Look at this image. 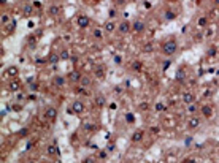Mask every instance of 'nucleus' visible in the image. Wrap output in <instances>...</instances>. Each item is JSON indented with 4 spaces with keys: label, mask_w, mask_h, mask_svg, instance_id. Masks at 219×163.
Segmentation results:
<instances>
[{
    "label": "nucleus",
    "mask_w": 219,
    "mask_h": 163,
    "mask_svg": "<svg viewBox=\"0 0 219 163\" xmlns=\"http://www.w3.org/2000/svg\"><path fill=\"white\" fill-rule=\"evenodd\" d=\"M197 2V5H200V3H203V2H207V0H195Z\"/></svg>",
    "instance_id": "nucleus-46"
},
{
    "label": "nucleus",
    "mask_w": 219,
    "mask_h": 163,
    "mask_svg": "<svg viewBox=\"0 0 219 163\" xmlns=\"http://www.w3.org/2000/svg\"><path fill=\"white\" fill-rule=\"evenodd\" d=\"M146 30V22L143 19H135L132 22V32L135 33H143Z\"/></svg>",
    "instance_id": "nucleus-2"
},
{
    "label": "nucleus",
    "mask_w": 219,
    "mask_h": 163,
    "mask_svg": "<svg viewBox=\"0 0 219 163\" xmlns=\"http://www.w3.org/2000/svg\"><path fill=\"white\" fill-rule=\"evenodd\" d=\"M52 84L56 86V87H64L67 84V78L62 76V75H56L52 78Z\"/></svg>",
    "instance_id": "nucleus-12"
},
{
    "label": "nucleus",
    "mask_w": 219,
    "mask_h": 163,
    "mask_svg": "<svg viewBox=\"0 0 219 163\" xmlns=\"http://www.w3.org/2000/svg\"><path fill=\"white\" fill-rule=\"evenodd\" d=\"M5 2H7V0H2V5H5Z\"/></svg>",
    "instance_id": "nucleus-47"
},
{
    "label": "nucleus",
    "mask_w": 219,
    "mask_h": 163,
    "mask_svg": "<svg viewBox=\"0 0 219 163\" xmlns=\"http://www.w3.org/2000/svg\"><path fill=\"white\" fill-rule=\"evenodd\" d=\"M7 73H8L10 76H16V75H18V66H10Z\"/></svg>",
    "instance_id": "nucleus-32"
},
{
    "label": "nucleus",
    "mask_w": 219,
    "mask_h": 163,
    "mask_svg": "<svg viewBox=\"0 0 219 163\" xmlns=\"http://www.w3.org/2000/svg\"><path fill=\"white\" fill-rule=\"evenodd\" d=\"M10 109H13V111H15V113H19V111L22 109V106H21L19 103H13V105H11V108H10Z\"/></svg>",
    "instance_id": "nucleus-34"
},
{
    "label": "nucleus",
    "mask_w": 219,
    "mask_h": 163,
    "mask_svg": "<svg viewBox=\"0 0 219 163\" xmlns=\"http://www.w3.org/2000/svg\"><path fill=\"white\" fill-rule=\"evenodd\" d=\"M84 128H86V130H92L94 127H92V124H84Z\"/></svg>",
    "instance_id": "nucleus-42"
},
{
    "label": "nucleus",
    "mask_w": 219,
    "mask_h": 163,
    "mask_svg": "<svg viewBox=\"0 0 219 163\" xmlns=\"http://www.w3.org/2000/svg\"><path fill=\"white\" fill-rule=\"evenodd\" d=\"M60 11H62V6H60V5H56V3H54V5H49V6H48V15L52 16V18L59 16Z\"/></svg>",
    "instance_id": "nucleus-11"
},
{
    "label": "nucleus",
    "mask_w": 219,
    "mask_h": 163,
    "mask_svg": "<svg viewBox=\"0 0 219 163\" xmlns=\"http://www.w3.org/2000/svg\"><path fill=\"white\" fill-rule=\"evenodd\" d=\"M154 109H156L157 113H162V111H165V105L159 101V103H156V105H154Z\"/></svg>",
    "instance_id": "nucleus-30"
},
{
    "label": "nucleus",
    "mask_w": 219,
    "mask_h": 163,
    "mask_svg": "<svg viewBox=\"0 0 219 163\" xmlns=\"http://www.w3.org/2000/svg\"><path fill=\"white\" fill-rule=\"evenodd\" d=\"M34 5H30V3H24V6H22V16H25V18H29V16H32V13H34Z\"/></svg>",
    "instance_id": "nucleus-18"
},
{
    "label": "nucleus",
    "mask_w": 219,
    "mask_h": 163,
    "mask_svg": "<svg viewBox=\"0 0 219 163\" xmlns=\"http://www.w3.org/2000/svg\"><path fill=\"white\" fill-rule=\"evenodd\" d=\"M151 131H153V133H159V131H160V128H159V127H153V128H151Z\"/></svg>",
    "instance_id": "nucleus-43"
},
{
    "label": "nucleus",
    "mask_w": 219,
    "mask_h": 163,
    "mask_svg": "<svg viewBox=\"0 0 219 163\" xmlns=\"http://www.w3.org/2000/svg\"><path fill=\"white\" fill-rule=\"evenodd\" d=\"M94 103L97 108H105L106 106V97L103 93H97L95 95V98H94Z\"/></svg>",
    "instance_id": "nucleus-10"
},
{
    "label": "nucleus",
    "mask_w": 219,
    "mask_h": 163,
    "mask_svg": "<svg viewBox=\"0 0 219 163\" xmlns=\"http://www.w3.org/2000/svg\"><path fill=\"white\" fill-rule=\"evenodd\" d=\"M76 24H78L79 29H87V27L91 25V19H89L87 16H84V15H81V16H78Z\"/></svg>",
    "instance_id": "nucleus-8"
},
{
    "label": "nucleus",
    "mask_w": 219,
    "mask_h": 163,
    "mask_svg": "<svg viewBox=\"0 0 219 163\" xmlns=\"http://www.w3.org/2000/svg\"><path fill=\"white\" fill-rule=\"evenodd\" d=\"M173 19H176V13H173L172 10L163 11V21H173Z\"/></svg>",
    "instance_id": "nucleus-20"
},
{
    "label": "nucleus",
    "mask_w": 219,
    "mask_h": 163,
    "mask_svg": "<svg viewBox=\"0 0 219 163\" xmlns=\"http://www.w3.org/2000/svg\"><path fill=\"white\" fill-rule=\"evenodd\" d=\"M59 60H60V57L57 56V54H49V56H48V62H49V63H54V65H56Z\"/></svg>",
    "instance_id": "nucleus-25"
},
{
    "label": "nucleus",
    "mask_w": 219,
    "mask_h": 163,
    "mask_svg": "<svg viewBox=\"0 0 219 163\" xmlns=\"http://www.w3.org/2000/svg\"><path fill=\"white\" fill-rule=\"evenodd\" d=\"M95 76H97L99 79H103V78H105V66H103V65L95 68Z\"/></svg>",
    "instance_id": "nucleus-21"
},
{
    "label": "nucleus",
    "mask_w": 219,
    "mask_h": 163,
    "mask_svg": "<svg viewBox=\"0 0 219 163\" xmlns=\"http://www.w3.org/2000/svg\"><path fill=\"white\" fill-rule=\"evenodd\" d=\"M197 25H199V27H202V29H205V27L208 25V18H207V16H202V18H199V21H197Z\"/></svg>",
    "instance_id": "nucleus-23"
},
{
    "label": "nucleus",
    "mask_w": 219,
    "mask_h": 163,
    "mask_svg": "<svg viewBox=\"0 0 219 163\" xmlns=\"http://www.w3.org/2000/svg\"><path fill=\"white\" fill-rule=\"evenodd\" d=\"M143 136H145V130H135L133 131V135H132V143H140L141 139H143Z\"/></svg>",
    "instance_id": "nucleus-16"
},
{
    "label": "nucleus",
    "mask_w": 219,
    "mask_h": 163,
    "mask_svg": "<svg viewBox=\"0 0 219 163\" xmlns=\"http://www.w3.org/2000/svg\"><path fill=\"white\" fill-rule=\"evenodd\" d=\"M45 119L46 120H51V122H54L57 119V109L54 106H48L46 108V111H45Z\"/></svg>",
    "instance_id": "nucleus-7"
},
{
    "label": "nucleus",
    "mask_w": 219,
    "mask_h": 163,
    "mask_svg": "<svg viewBox=\"0 0 219 163\" xmlns=\"http://www.w3.org/2000/svg\"><path fill=\"white\" fill-rule=\"evenodd\" d=\"M21 89V83L18 79H11L10 83H8V90L10 92H18Z\"/></svg>",
    "instance_id": "nucleus-17"
},
{
    "label": "nucleus",
    "mask_w": 219,
    "mask_h": 163,
    "mask_svg": "<svg viewBox=\"0 0 219 163\" xmlns=\"http://www.w3.org/2000/svg\"><path fill=\"white\" fill-rule=\"evenodd\" d=\"M46 152H48V155H51V157L56 155V154H57V146H56V144H49L48 149H46Z\"/></svg>",
    "instance_id": "nucleus-22"
},
{
    "label": "nucleus",
    "mask_w": 219,
    "mask_h": 163,
    "mask_svg": "<svg viewBox=\"0 0 219 163\" xmlns=\"http://www.w3.org/2000/svg\"><path fill=\"white\" fill-rule=\"evenodd\" d=\"M35 43H37V36H34V35H30L29 38H27V45H29L30 48H32V46H34Z\"/></svg>",
    "instance_id": "nucleus-33"
},
{
    "label": "nucleus",
    "mask_w": 219,
    "mask_h": 163,
    "mask_svg": "<svg viewBox=\"0 0 219 163\" xmlns=\"http://www.w3.org/2000/svg\"><path fill=\"white\" fill-rule=\"evenodd\" d=\"M213 6L219 8V0H213Z\"/></svg>",
    "instance_id": "nucleus-44"
},
{
    "label": "nucleus",
    "mask_w": 219,
    "mask_h": 163,
    "mask_svg": "<svg viewBox=\"0 0 219 163\" xmlns=\"http://www.w3.org/2000/svg\"><path fill=\"white\" fill-rule=\"evenodd\" d=\"M72 113H75V114H83L84 111H86V105L83 103V101H79V100H75L73 103H72Z\"/></svg>",
    "instance_id": "nucleus-3"
},
{
    "label": "nucleus",
    "mask_w": 219,
    "mask_h": 163,
    "mask_svg": "<svg viewBox=\"0 0 219 163\" xmlns=\"http://www.w3.org/2000/svg\"><path fill=\"white\" fill-rule=\"evenodd\" d=\"M197 109H199V106H197L195 103H192V105H187V113H190V114H195V113H197Z\"/></svg>",
    "instance_id": "nucleus-29"
},
{
    "label": "nucleus",
    "mask_w": 219,
    "mask_h": 163,
    "mask_svg": "<svg viewBox=\"0 0 219 163\" xmlns=\"http://www.w3.org/2000/svg\"><path fill=\"white\" fill-rule=\"evenodd\" d=\"M126 119H127V124H133V122H135V120H133L135 117H133V114H130V113L126 114Z\"/></svg>",
    "instance_id": "nucleus-37"
},
{
    "label": "nucleus",
    "mask_w": 219,
    "mask_h": 163,
    "mask_svg": "<svg viewBox=\"0 0 219 163\" xmlns=\"http://www.w3.org/2000/svg\"><path fill=\"white\" fill-rule=\"evenodd\" d=\"M27 135H29V130H27V128L21 130V136H27Z\"/></svg>",
    "instance_id": "nucleus-40"
},
{
    "label": "nucleus",
    "mask_w": 219,
    "mask_h": 163,
    "mask_svg": "<svg viewBox=\"0 0 219 163\" xmlns=\"http://www.w3.org/2000/svg\"><path fill=\"white\" fill-rule=\"evenodd\" d=\"M81 163H97V161H95V158H94V157H84Z\"/></svg>",
    "instance_id": "nucleus-36"
},
{
    "label": "nucleus",
    "mask_w": 219,
    "mask_h": 163,
    "mask_svg": "<svg viewBox=\"0 0 219 163\" xmlns=\"http://www.w3.org/2000/svg\"><path fill=\"white\" fill-rule=\"evenodd\" d=\"M160 51L163 56H173V54L178 51V43L175 40H167V41H163L160 45Z\"/></svg>",
    "instance_id": "nucleus-1"
},
{
    "label": "nucleus",
    "mask_w": 219,
    "mask_h": 163,
    "mask_svg": "<svg viewBox=\"0 0 219 163\" xmlns=\"http://www.w3.org/2000/svg\"><path fill=\"white\" fill-rule=\"evenodd\" d=\"M83 87H89V84H91V81H89V78H84L83 76V79H81V83H79Z\"/></svg>",
    "instance_id": "nucleus-35"
},
{
    "label": "nucleus",
    "mask_w": 219,
    "mask_h": 163,
    "mask_svg": "<svg viewBox=\"0 0 219 163\" xmlns=\"http://www.w3.org/2000/svg\"><path fill=\"white\" fill-rule=\"evenodd\" d=\"M10 21H11V16L8 15V13H3V15H2V19H0V22H2V25L5 27V25H7V24H8Z\"/></svg>",
    "instance_id": "nucleus-27"
},
{
    "label": "nucleus",
    "mask_w": 219,
    "mask_h": 163,
    "mask_svg": "<svg viewBox=\"0 0 219 163\" xmlns=\"http://www.w3.org/2000/svg\"><path fill=\"white\" fill-rule=\"evenodd\" d=\"M213 54H216V48H210V51H208V56H213Z\"/></svg>",
    "instance_id": "nucleus-41"
},
{
    "label": "nucleus",
    "mask_w": 219,
    "mask_h": 163,
    "mask_svg": "<svg viewBox=\"0 0 219 163\" xmlns=\"http://www.w3.org/2000/svg\"><path fill=\"white\" fill-rule=\"evenodd\" d=\"M118 32H119L121 35H126V33L132 32V24H130L129 21H121V22L118 24Z\"/></svg>",
    "instance_id": "nucleus-4"
},
{
    "label": "nucleus",
    "mask_w": 219,
    "mask_h": 163,
    "mask_svg": "<svg viewBox=\"0 0 219 163\" xmlns=\"http://www.w3.org/2000/svg\"><path fill=\"white\" fill-rule=\"evenodd\" d=\"M92 36H94L95 40H102V38H103V32H102L100 29H94V30H92Z\"/></svg>",
    "instance_id": "nucleus-26"
},
{
    "label": "nucleus",
    "mask_w": 219,
    "mask_h": 163,
    "mask_svg": "<svg viewBox=\"0 0 219 163\" xmlns=\"http://www.w3.org/2000/svg\"><path fill=\"white\" fill-rule=\"evenodd\" d=\"M200 124H202V119H200L199 116H190V117L187 119V128H189V130H195V128H199Z\"/></svg>",
    "instance_id": "nucleus-5"
},
{
    "label": "nucleus",
    "mask_w": 219,
    "mask_h": 163,
    "mask_svg": "<svg viewBox=\"0 0 219 163\" xmlns=\"http://www.w3.org/2000/svg\"><path fill=\"white\" fill-rule=\"evenodd\" d=\"M103 30L106 32V33H113V32H116L118 30V24L114 22V21H106L105 22V25H103Z\"/></svg>",
    "instance_id": "nucleus-9"
},
{
    "label": "nucleus",
    "mask_w": 219,
    "mask_h": 163,
    "mask_svg": "<svg viewBox=\"0 0 219 163\" xmlns=\"http://www.w3.org/2000/svg\"><path fill=\"white\" fill-rule=\"evenodd\" d=\"M108 15H110V19H111V21L116 19V18H118V10H116V8H111V10L108 11Z\"/></svg>",
    "instance_id": "nucleus-31"
},
{
    "label": "nucleus",
    "mask_w": 219,
    "mask_h": 163,
    "mask_svg": "<svg viewBox=\"0 0 219 163\" xmlns=\"http://www.w3.org/2000/svg\"><path fill=\"white\" fill-rule=\"evenodd\" d=\"M149 108H151V105H149L148 101H141V103L138 105V109H140V111H148Z\"/></svg>",
    "instance_id": "nucleus-28"
},
{
    "label": "nucleus",
    "mask_w": 219,
    "mask_h": 163,
    "mask_svg": "<svg viewBox=\"0 0 219 163\" xmlns=\"http://www.w3.org/2000/svg\"><path fill=\"white\" fill-rule=\"evenodd\" d=\"M15 27H16V24L15 22H13L10 27H8V29H7V33H13V30H15Z\"/></svg>",
    "instance_id": "nucleus-39"
},
{
    "label": "nucleus",
    "mask_w": 219,
    "mask_h": 163,
    "mask_svg": "<svg viewBox=\"0 0 219 163\" xmlns=\"http://www.w3.org/2000/svg\"><path fill=\"white\" fill-rule=\"evenodd\" d=\"M130 70H132V71H141V70H143V63H141L140 60H133V62L130 63Z\"/></svg>",
    "instance_id": "nucleus-19"
},
{
    "label": "nucleus",
    "mask_w": 219,
    "mask_h": 163,
    "mask_svg": "<svg viewBox=\"0 0 219 163\" xmlns=\"http://www.w3.org/2000/svg\"><path fill=\"white\" fill-rule=\"evenodd\" d=\"M175 81H176V83H180V84H184V81H186V71H184V68H178L176 70Z\"/></svg>",
    "instance_id": "nucleus-14"
},
{
    "label": "nucleus",
    "mask_w": 219,
    "mask_h": 163,
    "mask_svg": "<svg viewBox=\"0 0 219 163\" xmlns=\"http://www.w3.org/2000/svg\"><path fill=\"white\" fill-rule=\"evenodd\" d=\"M29 86H30L32 90H38V89H40V84H38V83H29Z\"/></svg>",
    "instance_id": "nucleus-38"
},
{
    "label": "nucleus",
    "mask_w": 219,
    "mask_h": 163,
    "mask_svg": "<svg viewBox=\"0 0 219 163\" xmlns=\"http://www.w3.org/2000/svg\"><path fill=\"white\" fill-rule=\"evenodd\" d=\"M200 113H202V116H203L205 119H210V117L213 116V108H211L210 105H203V106L200 108Z\"/></svg>",
    "instance_id": "nucleus-15"
},
{
    "label": "nucleus",
    "mask_w": 219,
    "mask_h": 163,
    "mask_svg": "<svg viewBox=\"0 0 219 163\" xmlns=\"http://www.w3.org/2000/svg\"><path fill=\"white\" fill-rule=\"evenodd\" d=\"M67 79L70 81V83L79 84V83H81V79H83V75H81V71H78V70H73V71H70V73H68Z\"/></svg>",
    "instance_id": "nucleus-6"
},
{
    "label": "nucleus",
    "mask_w": 219,
    "mask_h": 163,
    "mask_svg": "<svg viewBox=\"0 0 219 163\" xmlns=\"http://www.w3.org/2000/svg\"><path fill=\"white\" fill-rule=\"evenodd\" d=\"M59 57H60V60H68V59H70V51H68V49H62L60 54H59Z\"/></svg>",
    "instance_id": "nucleus-24"
},
{
    "label": "nucleus",
    "mask_w": 219,
    "mask_h": 163,
    "mask_svg": "<svg viewBox=\"0 0 219 163\" xmlns=\"http://www.w3.org/2000/svg\"><path fill=\"white\" fill-rule=\"evenodd\" d=\"M181 98H183V103H184V105H192V103H195V95H194L192 92H184Z\"/></svg>",
    "instance_id": "nucleus-13"
},
{
    "label": "nucleus",
    "mask_w": 219,
    "mask_h": 163,
    "mask_svg": "<svg viewBox=\"0 0 219 163\" xmlns=\"http://www.w3.org/2000/svg\"><path fill=\"white\" fill-rule=\"evenodd\" d=\"M114 92L116 93H121V87H114Z\"/></svg>",
    "instance_id": "nucleus-45"
}]
</instances>
